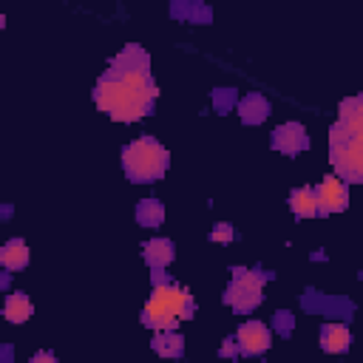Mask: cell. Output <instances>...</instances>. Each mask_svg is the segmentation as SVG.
<instances>
[{
    "instance_id": "277c9868",
    "label": "cell",
    "mask_w": 363,
    "mask_h": 363,
    "mask_svg": "<svg viewBox=\"0 0 363 363\" xmlns=\"http://www.w3.org/2000/svg\"><path fill=\"white\" fill-rule=\"evenodd\" d=\"M329 162L343 182H363V125L335 122L329 130Z\"/></svg>"
},
{
    "instance_id": "ffe728a7",
    "label": "cell",
    "mask_w": 363,
    "mask_h": 363,
    "mask_svg": "<svg viewBox=\"0 0 363 363\" xmlns=\"http://www.w3.org/2000/svg\"><path fill=\"white\" fill-rule=\"evenodd\" d=\"M235 105H238L235 88H216V91H213V108H216L218 113H227V111L235 108Z\"/></svg>"
},
{
    "instance_id": "30bf717a",
    "label": "cell",
    "mask_w": 363,
    "mask_h": 363,
    "mask_svg": "<svg viewBox=\"0 0 363 363\" xmlns=\"http://www.w3.org/2000/svg\"><path fill=\"white\" fill-rule=\"evenodd\" d=\"M352 346V332L346 323L340 320H332V323H323L320 326V349L329 352V354H340Z\"/></svg>"
},
{
    "instance_id": "8fae6325",
    "label": "cell",
    "mask_w": 363,
    "mask_h": 363,
    "mask_svg": "<svg viewBox=\"0 0 363 363\" xmlns=\"http://www.w3.org/2000/svg\"><path fill=\"white\" fill-rule=\"evenodd\" d=\"M173 255H176V250H173L170 238H150L142 244V258L147 261L150 269H164L173 261Z\"/></svg>"
},
{
    "instance_id": "9a60e30c",
    "label": "cell",
    "mask_w": 363,
    "mask_h": 363,
    "mask_svg": "<svg viewBox=\"0 0 363 363\" xmlns=\"http://www.w3.org/2000/svg\"><path fill=\"white\" fill-rule=\"evenodd\" d=\"M150 346L162 357H182L184 354V337L179 332H173V329H159Z\"/></svg>"
},
{
    "instance_id": "5b68a950",
    "label": "cell",
    "mask_w": 363,
    "mask_h": 363,
    "mask_svg": "<svg viewBox=\"0 0 363 363\" xmlns=\"http://www.w3.org/2000/svg\"><path fill=\"white\" fill-rule=\"evenodd\" d=\"M269 281V272L264 269H247V267H235L233 278L224 289V303L235 312V315H247L252 312L261 301H264V284Z\"/></svg>"
},
{
    "instance_id": "8992f818",
    "label": "cell",
    "mask_w": 363,
    "mask_h": 363,
    "mask_svg": "<svg viewBox=\"0 0 363 363\" xmlns=\"http://www.w3.org/2000/svg\"><path fill=\"white\" fill-rule=\"evenodd\" d=\"M318 216H332V213H343L349 207V187L340 176H326L318 190Z\"/></svg>"
},
{
    "instance_id": "5bb4252c",
    "label": "cell",
    "mask_w": 363,
    "mask_h": 363,
    "mask_svg": "<svg viewBox=\"0 0 363 363\" xmlns=\"http://www.w3.org/2000/svg\"><path fill=\"white\" fill-rule=\"evenodd\" d=\"M0 264H3L9 272L23 269V267L28 264V247H26V241H23V238H11V241H6L3 250H0Z\"/></svg>"
},
{
    "instance_id": "6da1fadb",
    "label": "cell",
    "mask_w": 363,
    "mask_h": 363,
    "mask_svg": "<svg viewBox=\"0 0 363 363\" xmlns=\"http://www.w3.org/2000/svg\"><path fill=\"white\" fill-rule=\"evenodd\" d=\"M159 88L150 77V57L142 45H125L96 79L94 102L116 122H136L153 111Z\"/></svg>"
},
{
    "instance_id": "7402d4cb",
    "label": "cell",
    "mask_w": 363,
    "mask_h": 363,
    "mask_svg": "<svg viewBox=\"0 0 363 363\" xmlns=\"http://www.w3.org/2000/svg\"><path fill=\"white\" fill-rule=\"evenodd\" d=\"M233 238H235V233H233L230 224H216V227L210 230V241H216V244H227V241H233Z\"/></svg>"
},
{
    "instance_id": "52a82bcc",
    "label": "cell",
    "mask_w": 363,
    "mask_h": 363,
    "mask_svg": "<svg viewBox=\"0 0 363 363\" xmlns=\"http://www.w3.org/2000/svg\"><path fill=\"white\" fill-rule=\"evenodd\" d=\"M233 340H235V352L238 354H264L269 349L272 335L261 320H247V323L238 326Z\"/></svg>"
},
{
    "instance_id": "ba28073f",
    "label": "cell",
    "mask_w": 363,
    "mask_h": 363,
    "mask_svg": "<svg viewBox=\"0 0 363 363\" xmlns=\"http://www.w3.org/2000/svg\"><path fill=\"white\" fill-rule=\"evenodd\" d=\"M272 147L284 156H298L309 147V136H306V128L301 122H284L272 130Z\"/></svg>"
},
{
    "instance_id": "d6986e66",
    "label": "cell",
    "mask_w": 363,
    "mask_h": 363,
    "mask_svg": "<svg viewBox=\"0 0 363 363\" xmlns=\"http://www.w3.org/2000/svg\"><path fill=\"white\" fill-rule=\"evenodd\" d=\"M337 119L349 125H363V96H349L337 108Z\"/></svg>"
},
{
    "instance_id": "e0dca14e",
    "label": "cell",
    "mask_w": 363,
    "mask_h": 363,
    "mask_svg": "<svg viewBox=\"0 0 363 363\" xmlns=\"http://www.w3.org/2000/svg\"><path fill=\"white\" fill-rule=\"evenodd\" d=\"M136 221L142 227H159L164 221V204L159 199H142L136 204Z\"/></svg>"
},
{
    "instance_id": "9c48e42d",
    "label": "cell",
    "mask_w": 363,
    "mask_h": 363,
    "mask_svg": "<svg viewBox=\"0 0 363 363\" xmlns=\"http://www.w3.org/2000/svg\"><path fill=\"white\" fill-rule=\"evenodd\" d=\"M301 303H303V309H306V312H320V315L343 318V320L354 312L352 301H346V298H329V295L315 292V289H306V292H303V298H301Z\"/></svg>"
},
{
    "instance_id": "3957f363",
    "label": "cell",
    "mask_w": 363,
    "mask_h": 363,
    "mask_svg": "<svg viewBox=\"0 0 363 363\" xmlns=\"http://www.w3.org/2000/svg\"><path fill=\"white\" fill-rule=\"evenodd\" d=\"M170 167V153L153 136H139L122 147V170L136 184L159 182Z\"/></svg>"
},
{
    "instance_id": "ac0fdd59",
    "label": "cell",
    "mask_w": 363,
    "mask_h": 363,
    "mask_svg": "<svg viewBox=\"0 0 363 363\" xmlns=\"http://www.w3.org/2000/svg\"><path fill=\"white\" fill-rule=\"evenodd\" d=\"M173 17H182L187 23H210L213 11L207 6H201V3H179V0H173Z\"/></svg>"
},
{
    "instance_id": "7c38bea8",
    "label": "cell",
    "mask_w": 363,
    "mask_h": 363,
    "mask_svg": "<svg viewBox=\"0 0 363 363\" xmlns=\"http://www.w3.org/2000/svg\"><path fill=\"white\" fill-rule=\"evenodd\" d=\"M269 113V102L261 94H250L244 99H238V116L244 125H261Z\"/></svg>"
},
{
    "instance_id": "7a4b0ae2",
    "label": "cell",
    "mask_w": 363,
    "mask_h": 363,
    "mask_svg": "<svg viewBox=\"0 0 363 363\" xmlns=\"http://www.w3.org/2000/svg\"><path fill=\"white\" fill-rule=\"evenodd\" d=\"M193 312H196V303H193L190 289L164 281V284H153V292L142 309V323L156 332L173 329L179 320L193 318Z\"/></svg>"
},
{
    "instance_id": "4fadbf2b",
    "label": "cell",
    "mask_w": 363,
    "mask_h": 363,
    "mask_svg": "<svg viewBox=\"0 0 363 363\" xmlns=\"http://www.w3.org/2000/svg\"><path fill=\"white\" fill-rule=\"evenodd\" d=\"M289 210L298 218H315L318 216V196L312 187H295L289 193Z\"/></svg>"
},
{
    "instance_id": "2e32d148",
    "label": "cell",
    "mask_w": 363,
    "mask_h": 363,
    "mask_svg": "<svg viewBox=\"0 0 363 363\" xmlns=\"http://www.w3.org/2000/svg\"><path fill=\"white\" fill-rule=\"evenodd\" d=\"M31 312H34V306H31V301H28L26 292H11L6 298V303H3V315L11 323H26L31 318Z\"/></svg>"
},
{
    "instance_id": "44dd1931",
    "label": "cell",
    "mask_w": 363,
    "mask_h": 363,
    "mask_svg": "<svg viewBox=\"0 0 363 363\" xmlns=\"http://www.w3.org/2000/svg\"><path fill=\"white\" fill-rule=\"evenodd\" d=\"M292 326H295V318H292L286 309L275 312V318H272V329H275L278 335H289V332H292Z\"/></svg>"
},
{
    "instance_id": "603a6c76",
    "label": "cell",
    "mask_w": 363,
    "mask_h": 363,
    "mask_svg": "<svg viewBox=\"0 0 363 363\" xmlns=\"http://www.w3.org/2000/svg\"><path fill=\"white\" fill-rule=\"evenodd\" d=\"M31 360H54V354H48V352H37Z\"/></svg>"
}]
</instances>
